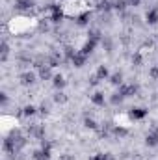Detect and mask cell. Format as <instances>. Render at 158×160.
<instances>
[{"label": "cell", "instance_id": "6da1fadb", "mask_svg": "<svg viewBox=\"0 0 158 160\" xmlns=\"http://www.w3.org/2000/svg\"><path fill=\"white\" fill-rule=\"evenodd\" d=\"M119 93L123 95V97H134L136 93H138V86H134V84H121L119 86Z\"/></svg>", "mask_w": 158, "mask_h": 160}, {"label": "cell", "instance_id": "7a4b0ae2", "mask_svg": "<svg viewBox=\"0 0 158 160\" xmlns=\"http://www.w3.org/2000/svg\"><path fill=\"white\" fill-rule=\"evenodd\" d=\"M86 62H87V54H84L82 50H77V54L71 58V63H73L75 67H84Z\"/></svg>", "mask_w": 158, "mask_h": 160}, {"label": "cell", "instance_id": "3957f363", "mask_svg": "<svg viewBox=\"0 0 158 160\" xmlns=\"http://www.w3.org/2000/svg\"><path fill=\"white\" fill-rule=\"evenodd\" d=\"M39 78L41 80H50L54 78V75H52V67L50 65H43V67H39Z\"/></svg>", "mask_w": 158, "mask_h": 160}, {"label": "cell", "instance_id": "277c9868", "mask_svg": "<svg viewBox=\"0 0 158 160\" xmlns=\"http://www.w3.org/2000/svg\"><path fill=\"white\" fill-rule=\"evenodd\" d=\"M91 102H93L95 106H104V102H106L104 93H102V91H95V93L91 95Z\"/></svg>", "mask_w": 158, "mask_h": 160}, {"label": "cell", "instance_id": "5b68a950", "mask_svg": "<svg viewBox=\"0 0 158 160\" xmlns=\"http://www.w3.org/2000/svg\"><path fill=\"white\" fill-rule=\"evenodd\" d=\"M32 158H34V160H50V151L41 147V149H37V151H34Z\"/></svg>", "mask_w": 158, "mask_h": 160}, {"label": "cell", "instance_id": "8992f818", "mask_svg": "<svg viewBox=\"0 0 158 160\" xmlns=\"http://www.w3.org/2000/svg\"><path fill=\"white\" fill-rule=\"evenodd\" d=\"M52 86H54L58 91H62V89L67 86V80L63 78L62 75H54V78H52Z\"/></svg>", "mask_w": 158, "mask_h": 160}, {"label": "cell", "instance_id": "52a82bcc", "mask_svg": "<svg viewBox=\"0 0 158 160\" xmlns=\"http://www.w3.org/2000/svg\"><path fill=\"white\" fill-rule=\"evenodd\" d=\"M145 19H147V22H149V24H156V22H158V8H151V9L147 11Z\"/></svg>", "mask_w": 158, "mask_h": 160}, {"label": "cell", "instance_id": "ba28073f", "mask_svg": "<svg viewBox=\"0 0 158 160\" xmlns=\"http://www.w3.org/2000/svg\"><path fill=\"white\" fill-rule=\"evenodd\" d=\"M145 143L149 145V147H156L158 145V132H149L147 136H145Z\"/></svg>", "mask_w": 158, "mask_h": 160}, {"label": "cell", "instance_id": "9c48e42d", "mask_svg": "<svg viewBox=\"0 0 158 160\" xmlns=\"http://www.w3.org/2000/svg\"><path fill=\"white\" fill-rule=\"evenodd\" d=\"M36 82V75L34 73H22L21 75V84L22 86H32Z\"/></svg>", "mask_w": 158, "mask_h": 160}, {"label": "cell", "instance_id": "30bf717a", "mask_svg": "<svg viewBox=\"0 0 158 160\" xmlns=\"http://www.w3.org/2000/svg\"><path fill=\"white\" fill-rule=\"evenodd\" d=\"M147 116V110L145 108H132L130 110V118L132 119H143Z\"/></svg>", "mask_w": 158, "mask_h": 160}, {"label": "cell", "instance_id": "8fae6325", "mask_svg": "<svg viewBox=\"0 0 158 160\" xmlns=\"http://www.w3.org/2000/svg\"><path fill=\"white\" fill-rule=\"evenodd\" d=\"M67 99H69V97H67L63 91H56V93L52 95V101H54L56 104H65V102H67Z\"/></svg>", "mask_w": 158, "mask_h": 160}, {"label": "cell", "instance_id": "7c38bea8", "mask_svg": "<svg viewBox=\"0 0 158 160\" xmlns=\"http://www.w3.org/2000/svg\"><path fill=\"white\" fill-rule=\"evenodd\" d=\"M97 77L101 80H106V78H110V71H108V67L106 65H99L97 67V73H95Z\"/></svg>", "mask_w": 158, "mask_h": 160}, {"label": "cell", "instance_id": "4fadbf2b", "mask_svg": "<svg viewBox=\"0 0 158 160\" xmlns=\"http://www.w3.org/2000/svg\"><path fill=\"white\" fill-rule=\"evenodd\" d=\"M32 6H34V0H15L17 9H30Z\"/></svg>", "mask_w": 158, "mask_h": 160}, {"label": "cell", "instance_id": "5bb4252c", "mask_svg": "<svg viewBox=\"0 0 158 160\" xmlns=\"http://www.w3.org/2000/svg\"><path fill=\"white\" fill-rule=\"evenodd\" d=\"M110 82H112L114 86H121V84H123V73H114V75L110 77Z\"/></svg>", "mask_w": 158, "mask_h": 160}, {"label": "cell", "instance_id": "9a60e30c", "mask_svg": "<svg viewBox=\"0 0 158 160\" xmlns=\"http://www.w3.org/2000/svg\"><path fill=\"white\" fill-rule=\"evenodd\" d=\"M141 63H143V56H141V52H134V56H132V65L140 67Z\"/></svg>", "mask_w": 158, "mask_h": 160}, {"label": "cell", "instance_id": "2e32d148", "mask_svg": "<svg viewBox=\"0 0 158 160\" xmlns=\"http://www.w3.org/2000/svg\"><path fill=\"white\" fill-rule=\"evenodd\" d=\"M112 132H114L116 138H125V136H126V128H123V127H114Z\"/></svg>", "mask_w": 158, "mask_h": 160}, {"label": "cell", "instance_id": "e0dca14e", "mask_svg": "<svg viewBox=\"0 0 158 160\" xmlns=\"http://www.w3.org/2000/svg\"><path fill=\"white\" fill-rule=\"evenodd\" d=\"M7 56H9V45H7V41L4 39L2 41V62H6Z\"/></svg>", "mask_w": 158, "mask_h": 160}, {"label": "cell", "instance_id": "ac0fdd59", "mask_svg": "<svg viewBox=\"0 0 158 160\" xmlns=\"http://www.w3.org/2000/svg\"><path fill=\"white\" fill-rule=\"evenodd\" d=\"M123 99H125V97L117 91V93H114V95L110 97V102H112V104H121V102H123Z\"/></svg>", "mask_w": 158, "mask_h": 160}, {"label": "cell", "instance_id": "d6986e66", "mask_svg": "<svg viewBox=\"0 0 158 160\" xmlns=\"http://www.w3.org/2000/svg\"><path fill=\"white\" fill-rule=\"evenodd\" d=\"M84 125H86V128H91V130L97 128V123H95L93 118H86V119H84Z\"/></svg>", "mask_w": 158, "mask_h": 160}, {"label": "cell", "instance_id": "ffe728a7", "mask_svg": "<svg viewBox=\"0 0 158 160\" xmlns=\"http://www.w3.org/2000/svg\"><path fill=\"white\" fill-rule=\"evenodd\" d=\"M126 4H128L126 0H117V2L114 4V8H116V9H119V11H123V9L126 8Z\"/></svg>", "mask_w": 158, "mask_h": 160}, {"label": "cell", "instance_id": "44dd1931", "mask_svg": "<svg viewBox=\"0 0 158 160\" xmlns=\"http://www.w3.org/2000/svg\"><path fill=\"white\" fill-rule=\"evenodd\" d=\"M149 77H151V80H158V65L149 69Z\"/></svg>", "mask_w": 158, "mask_h": 160}, {"label": "cell", "instance_id": "7402d4cb", "mask_svg": "<svg viewBox=\"0 0 158 160\" xmlns=\"http://www.w3.org/2000/svg\"><path fill=\"white\" fill-rule=\"evenodd\" d=\"M24 116H34L36 114V106H32V104H28V106H24V112H22Z\"/></svg>", "mask_w": 158, "mask_h": 160}, {"label": "cell", "instance_id": "603a6c76", "mask_svg": "<svg viewBox=\"0 0 158 160\" xmlns=\"http://www.w3.org/2000/svg\"><path fill=\"white\" fill-rule=\"evenodd\" d=\"M87 19H89V15H87V13H84V15H80V17H78V21H77V22H78L80 26H86V24H87Z\"/></svg>", "mask_w": 158, "mask_h": 160}, {"label": "cell", "instance_id": "cb8c5ba5", "mask_svg": "<svg viewBox=\"0 0 158 160\" xmlns=\"http://www.w3.org/2000/svg\"><path fill=\"white\" fill-rule=\"evenodd\" d=\"M89 160H106V153H95L89 157Z\"/></svg>", "mask_w": 158, "mask_h": 160}, {"label": "cell", "instance_id": "d4e9b609", "mask_svg": "<svg viewBox=\"0 0 158 160\" xmlns=\"http://www.w3.org/2000/svg\"><path fill=\"white\" fill-rule=\"evenodd\" d=\"M99 82H101V78H99L97 75H91V77H89V84H91V86H97Z\"/></svg>", "mask_w": 158, "mask_h": 160}, {"label": "cell", "instance_id": "484cf974", "mask_svg": "<svg viewBox=\"0 0 158 160\" xmlns=\"http://www.w3.org/2000/svg\"><path fill=\"white\" fill-rule=\"evenodd\" d=\"M156 132H158V127H156Z\"/></svg>", "mask_w": 158, "mask_h": 160}, {"label": "cell", "instance_id": "4316f807", "mask_svg": "<svg viewBox=\"0 0 158 160\" xmlns=\"http://www.w3.org/2000/svg\"><path fill=\"white\" fill-rule=\"evenodd\" d=\"M156 39H158V36H156Z\"/></svg>", "mask_w": 158, "mask_h": 160}]
</instances>
